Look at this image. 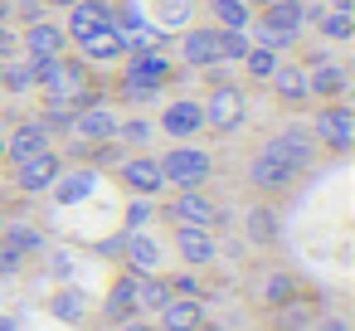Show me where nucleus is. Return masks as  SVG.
<instances>
[{
	"instance_id": "f257e3e1",
	"label": "nucleus",
	"mask_w": 355,
	"mask_h": 331,
	"mask_svg": "<svg viewBox=\"0 0 355 331\" xmlns=\"http://www.w3.org/2000/svg\"><path fill=\"white\" fill-rule=\"evenodd\" d=\"M200 83H205V93H200V108H205V137H234V132H243V122H248V88L239 83V74L234 69H205L200 74Z\"/></svg>"
},
{
	"instance_id": "f03ea898",
	"label": "nucleus",
	"mask_w": 355,
	"mask_h": 331,
	"mask_svg": "<svg viewBox=\"0 0 355 331\" xmlns=\"http://www.w3.org/2000/svg\"><path fill=\"white\" fill-rule=\"evenodd\" d=\"M40 98L64 103V108H83V103L107 98V83H103V74H98L93 64H83V59L69 49V54H59V59H54L49 78L40 83Z\"/></svg>"
},
{
	"instance_id": "7ed1b4c3",
	"label": "nucleus",
	"mask_w": 355,
	"mask_h": 331,
	"mask_svg": "<svg viewBox=\"0 0 355 331\" xmlns=\"http://www.w3.org/2000/svg\"><path fill=\"white\" fill-rule=\"evenodd\" d=\"M248 40L272 49V54H297L302 40H306V10L302 0H277V6H263L253 10V25H248Z\"/></svg>"
},
{
	"instance_id": "20e7f679",
	"label": "nucleus",
	"mask_w": 355,
	"mask_h": 331,
	"mask_svg": "<svg viewBox=\"0 0 355 331\" xmlns=\"http://www.w3.org/2000/svg\"><path fill=\"white\" fill-rule=\"evenodd\" d=\"M156 166H161V176H166V190H200V185L214 180L219 156H214V146H205V142H171V146L156 151Z\"/></svg>"
},
{
	"instance_id": "39448f33",
	"label": "nucleus",
	"mask_w": 355,
	"mask_h": 331,
	"mask_svg": "<svg viewBox=\"0 0 355 331\" xmlns=\"http://www.w3.org/2000/svg\"><path fill=\"white\" fill-rule=\"evenodd\" d=\"M311 117H306V132H311V142H316V151H326V156H350V146H355V108L345 103V98H336V103H316V108H306Z\"/></svg>"
},
{
	"instance_id": "423d86ee",
	"label": "nucleus",
	"mask_w": 355,
	"mask_h": 331,
	"mask_svg": "<svg viewBox=\"0 0 355 331\" xmlns=\"http://www.w3.org/2000/svg\"><path fill=\"white\" fill-rule=\"evenodd\" d=\"M156 219H166L171 229H219V205L209 195V185L200 190H166L156 200Z\"/></svg>"
},
{
	"instance_id": "0eeeda50",
	"label": "nucleus",
	"mask_w": 355,
	"mask_h": 331,
	"mask_svg": "<svg viewBox=\"0 0 355 331\" xmlns=\"http://www.w3.org/2000/svg\"><path fill=\"white\" fill-rule=\"evenodd\" d=\"M171 59L185 69V74H205V69H219V30L209 20H190L185 30L171 35Z\"/></svg>"
},
{
	"instance_id": "6e6552de",
	"label": "nucleus",
	"mask_w": 355,
	"mask_h": 331,
	"mask_svg": "<svg viewBox=\"0 0 355 331\" xmlns=\"http://www.w3.org/2000/svg\"><path fill=\"white\" fill-rule=\"evenodd\" d=\"M151 122H156V137L166 142H205V108L190 93H166Z\"/></svg>"
},
{
	"instance_id": "1a4fd4ad",
	"label": "nucleus",
	"mask_w": 355,
	"mask_h": 331,
	"mask_svg": "<svg viewBox=\"0 0 355 331\" xmlns=\"http://www.w3.org/2000/svg\"><path fill=\"white\" fill-rule=\"evenodd\" d=\"M117 117H122V112H117V103H112V98L83 103V108H73L64 142H78V146H107V142L117 137Z\"/></svg>"
},
{
	"instance_id": "9d476101",
	"label": "nucleus",
	"mask_w": 355,
	"mask_h": 331,
	"mask_svg": "<svg viewBox=\"0 0 355 331\" xmlns=\"http://www.w3.org/2000/svg\"><path fill=\"white\" fill-rule=\"evenodd\" d=\"M112 180L127 195H137V200H161L166 195V176L156 166V151H127V156H117L112 161Z\"/></svg>"
},
{
	"instance_id": "9b49d317",
	"label": "nucleus",
	"mask_w": 355,
	"mask_h": 331,
	"mask_svg": "<svg viewBox=\"0 0 355 331\" xmlns=\"http://www.w3.org/2000/svg\"><path fill=\"white\" fill-rule=\"evenodd\" d=\"M258 146H263L268 156H277L282 166H292L297 176H306V171H311V161H316V142H311L306 122H282V127H277V132H268Z\"/></svg>"
},
{
	"instance_id": "f8f14e48",
	"label": "nucleus",
	"mask_w": 355,
	"mask_h": 331,
	"mask_svg": "<svg viewBox=\"0 0 355 331\" xmlns=\"http://www.w3.org/2000/svg\"><path fill=\"white\" fill-rule=\"evenodd\" d=\"M64 166H69V161L59 156V146L35 151V156H25V161H10V190H15V195H49V185L59 180Z\"/></svg>"
},
{
	"instance_id": "ddd939ff",
	"label": "nucleus",
	"mask_w": 355,
	"mask_h": 331,
	"mask_svg": "<svg viewBox=\"0 0 355 331\" xmlns=\"http://www.w3.org/2000/svg\"><path fill=\"white\" fill-rule=\"evenodd\" d=\"M302 176L292 171V166H282L277 156H268L263 146L248 156V166H243V185L258 195V200H277V195H287L292 185H297Z\"/></svg>"
},
{
	"instance_id": "4468645a",
	"label": "nucleus",
	"mask_w": 355,
	"mask_h": 331,
	"mask_svg": "<svg viewBox=\"0 0 355 331\" xmlns=\"http://www.w3.org/2000/svg\"><path fill=\"white\" fill-rule=\"evenodd\" d=\"M263 93L287 112V117H302L306 108H311V98H306V74H302V64L287 54V59H277V69H272V78L263 83Z\"/></svg>"
},
{
	"instance_id": "2eb2a0df",
	"label": "nucleus",
	"mask_w": 355,
	"mask_h": 331,
	"mask_svg": "<svg viewBox=\"0 0 355 331\" xmlns=\"http://www.w3.org/2000/svg\"><path fill=\"white\" fill-rule=\"evenodd\" d=\"M166 258H171V248L156 234H146V229H127L122 234V263H127L132 278H161Z\"/></svg>"
},
{
	"instance_id": "dca6fc26",
	"label": "nucleus",
	"mask_w": 355,
	"mask_h": 331,
	"mask_svg": "<svg viewBox=\"0 0 355 331\" xmlns=\"http://www.w3.org/2000/svg\"><path fill=\"white\" fill-rule=\"evenodd\" d=\"M20 54L30 59H59L69 54V35L59 25V15H35V20H20Z\"/></svg>"
},
{
	"instance_id": "f3484780",
	"label": "nucleus",
	"mask_w": 355,
	"mask_h": 331,
	"mask_svg": "<svg viewBox=\"0 0 355 331\" xmlns=\"http://www.w3.org/2000/svg\"><path fill=\"white\" fill-rule=\"evenodd\" d=\"M49 146H59L54 142V132L30 112V117H15L10 122V132H6V166L10 161H25V156H35V151H49Z\"/></svg>"
},
{
	"instance_id": "a211bd4d",
	"label": "nucleus",
	"mask_w": 355,
	"mask_h": 331,
	"mask_svg": "<svg viewBox=\"0 0 355 331\" xmlns=\"http://www.w3.org/2000/svg\"><path fill=\"white\" fill-rule=\"evenodd\" d=\"M59 25H64V35H69V44H73V40H83V35L112 30V25H117V10H112V0H78L73 10L59 15Z\"/></svg>"
},
{
	"instance_id": "6ab92c4d",
	"label": "nucleus",
	"mask_w": 355,
	"mask_h": 331,
	"mask_svg": "<svg viewBox=\"0 0 355 331\" xmlns=\"http://www.w3.org/2000/svg\"><path fill=\"white\" fill-rule=\"evenodd\" d=\"M171 248L190 273H200L219 258V234L214 229H171Z\"/></svg>"
},
{
	"instance_id": "aec40b11",
	"label": "nucleus",
	"mask_w": 355,
	"mask_h": 331,
	"mask_svg": "<svg viewBox=\"0 0 355 331\" xmlns=\"http://www.w3.org/2000/svg\"><path fill=\"white\" fill-rule=\"evenodd\" d=\"M69 49H73L83 64H93V69H117V64H122V54H127V44H122L117 25H112V30H98V35H83V40H73Z\"/></svg>"
},
{
	"instance_id": "412c9836",
	"label": "nucleus",
	"mask_w": 355,
	"mask_h": 331,
	"mask_svg": "<svg viewBox=\"0 0 355 331\" xmlns=\"http://www.w3.org/2000/svg\"><path fill=\"white\" fill-rule=\"evenodd\" d=\"M141 10H146V20H151L156 30L175 35V30H185L190 20H200V0H141Z\"/></svg>"
},
{
	"instance_id": "4be33fe9",
	"label": "nucleus",
	"mask_w": 355,
	"mask_h": 331,
	"mask_svg": "<svg viewBox=\"0 0 355 331\" xmlns=\"http://www.w3.org/2000/svg\"><path fill=\"white\" fill-rule=\"evenodd\" d=\"M205 326V302L200 297H171L156 312V331H200Z\"/></svg>"
},
{
	"instance_id": "5701e85b",
	"label": "nucleus",
	"mask_w": 355,
	"mask_h": 331,
	"mask_svg": "<svg viewBox=\"0 0 355 331\" xmlns=\"http://www.w3.org/2000/svg\"><path fill=\"white\" fill-rule=\"evenodd\" d=\"M122 151H151L161 137H156V122H151V112H122L117 117V137H112Z\"/></svg>"
},
{
	"instance_id": "b1692460",
	"label": "nucleus",
	"mask_w": 355,
	"mask_h": 331,
	"mask_svg": "<svg viewBox=\"0 0 355 331\" xmlns=\"http://www.w3.org/2000/svg\"><path fill=\"white\" fill-rule=\"evenodd\" d=\"M127 316H141V312H137V278H132V273H117L112 287H107V297H103V321L117 326V321H127Z\"/></svg>"
},
{
	"instance_id": "393cba45",
	"label": "nucleus",
	"mask_w": 355,
	"mask_h": 331,
	"mask_svg": "<svg viewBox=\"0 0 355 331\" xmlns=\"http://www.w3.org/2000/svg\"><path fill=\"white\" fill-rule=\"evenodd\" d=\"M200 20H209L214 30H248L253 6L248 0H200Z\"/></svg>"
},
{
	"instance_id": "a878e982",
	"label": "nucleus",
	"mask_w": 355,
	"mask_h": 331,
	"mask_svg": "<svg viewBox=\"0 0 355 331\" xmlns=\"http://www.w3.org/2000/svg\"><path fill=\"white\" fill-rule=\"evenodd\" d=\"M316 312H321V307H316V302L297 287L287 302H277V307H272V326H277V331H306Z\"/></svg>"
},
{
	"instance_id": "bb28decb",
	"label": "nucleus",
	"mask_w": 355,
	"mask_h": 331,
	"mask_svg": "<svg viewBox=\"0 0 355 331\" xmlns=\"http://www.w3.org/2000/svg\"><path fill=\"white\" fill-rule=\"evenodd\" d=\"M277 59H282V54H272V49H263V44H248V54L239 59V83H243V88H263V83L272 78Z\"/></svg>"
},
{
	"instance_id": "cd10ccee",
	"label": "nucleus",
	"mask_w": 355,
	"mask_h": 331,
	"mask_svg": "<svg viewBox=\"0 0 355 331\" xmlns=\"http://www.w3.org/2000/svg\"><path fill=\"white\" fill-rule=\"evenodd\" d=\"M93 185H98V171H93V166H88V171H69V166H64L59 180L49 185V195H54L59 205H73V200H83Z\"/></svg>"
},
{
	"instance_id": "c85d7f7f",
	"label": "nucleus",
	"mask_w": 355,
	"mask_h": 331,
	"mask_svg": "<svg viewBox=\"0 0 355 331\" xmlns=\"http://www.w3.org/2000/svg\"><path fill=\"white\" fill-rule=\"evenodd\" d=\"M0 93H10V98H30L35 93V69L25 54L6 59V69H0Z\"/></svg>"
},
{
	"instance_id": "c756f323",
	"label": "nucleus",
	"mask_w": 355,
	"mask_h": 331,
	"mask_svg": "<svg viewBox=\"0 0 355 331\" xmlns=\"http://www.w3.org/2000/svg\"><path fill=\"white\" fill-rule=\"evenodd\" d=\"M171 297H175V292H171L166 273H161V278H137V312H141V316H156Z\"/></svg>"
},
{
	"instance_id": "7c9ffc66",
	"label": "nucleus",
	"mask_w": 355,
	"mask_h": 331,
	"mask_svg": "<svg viewBox=\"0 0 355 331\" xmlns=\"http://www.w3.org/2000/svg\"><path fill=\"white\" fill-rule=\"evenodd\" d=\"M292 292H297V278L282 273V268H268V273L258 278V302H263V307H277V302H287Z\"/></svg>"
},
{
	"instance_id": "2f4dec72",
	"label": "nucleus",
	"mask_w": 355,
	"mask_h": 331,
	"mask_svg": "<svg viewBox=\"0 0 355 331\" xmlns=\"http://www.w3.org/2000/svg\"><path fill=\"white\" fill-rule=\"evenodd\" d=\"M248 239L253 244H277V210H272V200H258L248 210Z\"/></svg>"
},
{
	"instance_id": "473e14b6",
	"label": "nucleus",
	"mask_w": 355,
	"mask_h": 331,
	"mask_svg": "<svg viewBox=\"0 0 355 331\" xmlns=\"http://www.w3.org/2000/svg\"><path fill=\"white\" fill-rule=\"evenodd\" d=\"M49 132H54V142H64V132H69V117H73V108H64V103H49V98H40V112H35Z\"/></svg>"
},
{
	"instance_id": "72a5a7b5",
	"label": "nucleus",
	"mask_w": 355,
	"mask_h": 331,
	"mask_svg": "<svg viewBox=\"0 0 355 331\" xmlns=\"http://www.w3.org/2000/svg\"><path fill=\"white\" fill-rule=\"evenodd\" d=\"M156 219V200H137L132 195V205H127V229H146Z\"/></svg>"
},
{
	"instance_id": "f704fd0d",
	"label": "nucleus",
	"mask_w": 355,
	"mask_h": 331,
	"mask_svg": "<svg viewBox=\"0 0 355 331\" xmlns=\"http://www.w3.org/2000/svg\"><path fill=\"white\" fill-rule=\"evenodd\" d=\"M15 54H20V25L0 20V59H15Z\"/></svg>"
},
{
	"instance_id": "c9c22d12",
	"label": "nucleus",
	"mask_w": 355,
	"mask_h": 331,
	"mask_svg": "<svg viewBox=\"0 0 355 331\" xmlns=\"http://www.w3.org/2000/svg\"><path fill=\"white\" fill-rule=\"evenodd\" d=\"M20 263H25V253L10 239H0V273H20Z\"/></svg>"
},
{
	"instance_id": "e433bc0d",
	"label": "nucleus",
	"mask_w": 355,
	"mask_h": 331,
	"mask_svg": "<svg viewBox=\"0 0 355 331\" xmlns=\"http://www.w3.org/2000/svg\"><path fill=\"white\" fill-rule=\"evenodd\" d=\"M306 331H350V321H345V316H331V312H316Z\"/></svg>"
},
{
	"instance_id": "4c0bfd02",
	"label": "nucleus",
	"mask_w": 355,
	"mask_h": 331,
	"mask_svg": "<svg viewBox=\"0 0 355 331\" xmlns=\"http://www.w3.org/2000/svg\"><path fill=\"white\" fill-rule=\"evenodd\" d=\"M112 331H156V321H146V316H127V321H117Z\"/></svg>"
},
{
	"instance_id": "58836bf2",
	"label": "nucleus",
	"mask_w": 355,
	"mask_h": 331,
	"mask_svg": "<svg viewBox=\"0 0 355 331\" xmlns=\"http://www.w3.org/2000/svg\"><path fill=\"white\" fill-rule=\"evenodd\" d=\"M40 6H44L49 15H64V10H73V6H78V0H40Z\"/></svg>"
},
{
	"instance_id": "ea45409f",
	"label": "nucleus",
	"mask_w": 355,
	"mask_h": 331,
	"mask_svg": "<svg viewBox=\"0 0 355 331\" xmlns=\"http://www.w3.org/2000/svg\"><path fill=\"white\" fill-rule=\"evenodd\" d=\"M321 6H340V10H355V0H321Z\"/></svg>"
},
{
	"instance_id": "a19ab883",
	"label": "nucleus",
	"mask_w": 355,
	"mask_h": 331,
	"mask_svg": "<svg viewBox=\"0 0 355 331\" xmlns=\"http://www.w3.org/2000/svg\"><path fill=\"white\" fill-rule=\"evenodd\" d=\"M0 171H6V132H0Z\"/></svg>"
},
{
	"instance_id": "79ce46f5",
	"label": "nucleus",
	"mask_w": 355,
	"mask_h": 331,
	"mask_svg": "<svg viewBox=\"0 0 355 331\" xmlns=\"http://www.w3.org/2000/svg\"><path fill=\"white\" fill-rule=\"evenodd\" d=\"M248 6H253V10H263V6H277V0H248Z\"/></svg>"
},
{
	"instance_id": "37998d69",
	"label": "nucleus",
	"mask_w": 355,
	"mask_h": 331,
	"mask_svg": "<svg viewBox=\"0 0 355 331\" xmlns=\"http://www.w3.org/2000/svg\"><path fill=\"white\" fill-rule=\"evenodd\" d=\"M0 229H6V210H0Z\"/></svg>"
},
{
	"instance_id": "c03bdc74",
	"label": "nucleus",
	"mask_w": 355,
	"mask_h": 331,
	"mask_svg": "<svg viewBox=\"0 0 355 331\" xmlns=\"http://www.w3.org/2000/svg\"><path fill=\"white\" fill-rule=\"evenodd\" d=\"M0 69H6V59H0Z\"/></svg>"
},
{
	"instance_id": "a18cd8bd",
	"label": "nucleus",
	"mask_w": 355,
	"mask_h": 331,
	"mask_svg": "<svg viewBox=\"0 0 355 331\" xmlns=\"http://www.w3.org/2000/svg\"><path fill=\"white\" fill-rule=\"evenodd\" d=\"M15 6H20V0H15Z\"/></svg>"
}]
</instances>
